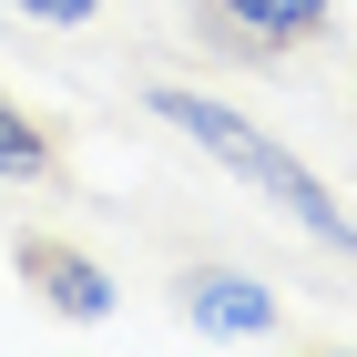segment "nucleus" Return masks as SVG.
I'll return each instance as SVG.
<instances>
[{
    "label": "nucleus",
    "mask_w": 357,
    "mask_h": 357,
    "mask_svg": "<svg viewBox=\"0 0 357 357\" xmlns=\"http://www.w3.org/2000/svg\"><path fill=\"white\" fill-rule=\"evenodd\" d=\"M143 112H153V123H174L194 153H215L225 174H245L275 215L296 225V235H317L327 255H347V266H357V215L327 194V174H306L296 153L266 133V123H245L235 102H215V92H194V82H153V92H143Z\"/></svg>",
    "instance_id": "f257e3e1"
},
{
    "label": "nucleus",
    "mask_w": 357,
    "mask_h": 357,
    "mask_svg": "<svg viewBox=\"0 0 357 357\" xmlns=\"http://www.w3.org/2000/svg\"><path fill=\"white\" fill-rule=\"evenodd\" d=\"M327 21L337 0H194V31L225 61H286L306 41H327Z\"/></svg>",
    "instance_id": "f03ea898"
},
{
    "label": "nucleus",
    "mask_w": 357,
    "mask_h": 357,
    "mask_svg": "<svg viewBox=\"0 0 357 357\" xmlns=\"http://www.w3.org/2000/svg\"><path fill=\"white\" fill-rule=\"evenodd\" d=\"M174 306L204 337H275V286L245 275V266H184L174 275Z\"/></svg>",
    "instance_id": "7ed1b4c3"
},
{
    "label": "nucleus",
    "mask_w": 357,
    "mask_h": 357,
    "mask_svg": "<svg viewBox=\"0 0 357 357\" xmlns=\"http://www.w3.org/2000/svg\"><path fill=\"white\" fill-rule=\"evenodd\" d=\"M10 255H21V286L52 306V317H72V327H102V317H112V275L92 266L82 245H61V235H21Z\"/></svg>",
    "instance_id": "20e7f679"
},
{
    "label": "nucleus",
    "mask_w": 357,
    "mask_h": 357,
    "mask_svg": "<svg viewBox=\"0 0 357 357\" xmlns=\"http://www.w3.org/2000/svg\"><path fill=\"white\" fill-rule=\"evenodd\" d=\"M0 184H61V133L0 92Z\"/></svg>",
    "instance_id": "39448f33"
},
{
    "label": "nucleus",
    "mask_w": 357,
    "mask_h": 357,
    "mask_svg": "<svg viewBox=\"0 0 357 357\" xmlns=\"http://www.w3.org/2000/svg\"><path fill=\"white\" fill-rule=\"evenodd\" d=\"M0 10H21V21H52V31H82L102 0H0Z\"/></svg>",
    "instance_id": "423d86ee"
}]
</instances>
